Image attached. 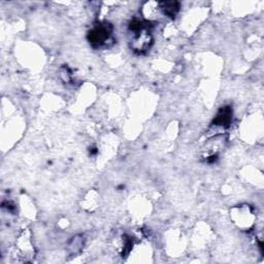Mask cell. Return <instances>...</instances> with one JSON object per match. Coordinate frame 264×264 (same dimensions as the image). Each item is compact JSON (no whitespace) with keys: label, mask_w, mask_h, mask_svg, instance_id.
Here are the masks:
<instances>
[{"label":"cell","mask_w":264,"mask_h":264,"mask_svg":"<svg viewBox=\"0 0 264 264\" xmlns=\"http://www.w3.org/2000/svg\"><path fill=\"white\" fill-rule=\"evenodd\" d=\"M160 10L166 17L174 19L180 11V3L177 1H163L160 3Z\"/></svg>","instance_id":"5"},{"label":"cell","mask_w":264,"mask_h":264,"mask_svg":"<svg viewBox=\"0 0 264 264\" xmlns=\"http://www.w3.org/2000/svg\"><path fill=\"white\" fill-rule=\"evenodd\" d=\"M231 120H232V108L230 106H224L218 112L213 124L226 128V127L229 126Z\"/></svg>","instance_id":"3"},{"label":"cell","mask_w":264,"mask_h":264,"mask_svg":"<svg viewBox=\"0 0 264 264\" xmlns=\"http://www.w3.org/2000/svg\"><path fill=\"white\" fill-rule=\"evenodd\" d=\"M88 41L95 49L108 48L114 43L113 26L108 23H99L88 33Z\"/></svg>","instance_id":"2"},{"label":"cell","mask_w":264,"mask_h":264,"mask_svg":"<svg viewBox=\"0 0 264 264\" xmlns=\"http://www.w3.org/2000/svg\"><path fill=\"white\" fill-rule=\"evenodd\" d=\"M84 244L85 241L81 235H77L75 238H72L67 245V250L70 256H77V255H79L81 251H83Z\"/></svg>","instance_id":"4"},{"label":"cell","mask_w":264,"mask_h":264,"mask_svg":"<svg viewBox=\"0 0 264 264\" xmlns=\"http://www.w3.org/2000/svg\"><path fill=\"white\" fill-rule=\"evenodd\" d=\"M130 48L136 53L147 52L153 44V36L149 23L133 20L129 24Z\"/></svg>","instance_id":"1"}]
</instances>
